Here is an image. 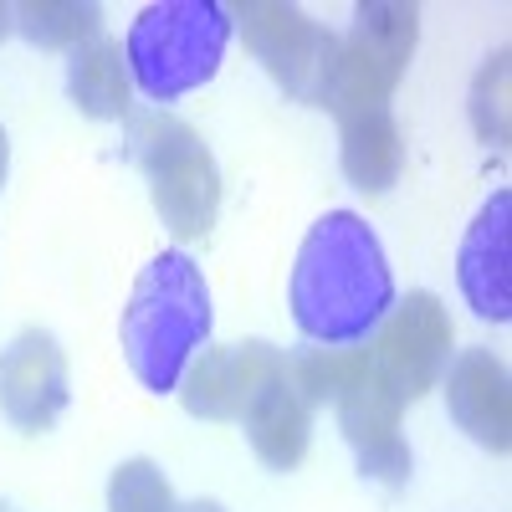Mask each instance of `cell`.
I'll use <instances>...</instances> for the list:
<instances>
[{
  "mask_svg": "<svg viewBox=\"0 0 512 512\" xmlns=\"http://www.w3.org/2000/svg\"><path fill=\"white\" fill-rule=\"evenodd\" d=\"M395 308V277L374 226L354 210H328L303 236L292 267V323L318 349H359Z\"/></svg>",
  "mask_w": 512,
  "mask_h": 512,
  "instance_id": "obj_1",
  "label": "cell"
},
{
  "mask_svg": "<svg viewBox=\"0 0 512 512\" xmlns=\"http://www.w3.org/2000/svg\"><path fill=\"white\" fill-rule=\"evenodd\" d=\"M0 410L16 431H52L67 410V359L47 328H26L0 354Z\"/></svg>",
  "mask_w": 512,
  "mask_h": 512,
  "instance_id": "obj_10",
  "label": "cell"
},
{
  "mask_svg": "<svg viewBox=\"0 0 512 512\" xmlns=\"http://www.w3.org/2000/svg\"><path fill=\"white\" fill-rule=\"evenodd\" d=\"M241 425H246L251 451L262 456L272 472H292V466L308 456V441H313V405L292 384V374L282 369L267 390L246 405Z\"/></svg>",
  "mask_w": 512,
  "mask_h": 512,
  "instance_id": "obj_13",
  "label": "cell"
},
{
  "mask_svg": "<svg viewBox=\"0 0 512 512\" xmlns=\"http://www.w3.org/2000/svg\"><path fill=\"white\" fill-rule=\"evenodd\" d=\"M128 154L144 169L164 231L180 241L210 236L221 210V169L195 128L164 108L128 113Z\"/></svg>",
  "mask_w": 512,
  "mask_h": 512,
  "instance_id": "obj_4",
  "label": "cell"
},
{
  "mask_svg": "<svg viewBox=\"0 0 512 512\" xmlns=\"http://www.w3.org/2000/svg\"><path fill=\"white\" fill-rule=\"evenodd\" d=\"M175 512H226V507H216V502H180Z\"/></svg>",
  "mask_w": 512,
  "mask_h": 512,
  "instance_id": "obj_19",
  "label": "cell"
},
{
  "mask_svg": "<svg viewBox=\"0 0 512 512\" xmlns=\"http://www.w3.org/2000/svg\"><path fill=\"white\" fill-rule=\"evenodd\" d=\"M67 93L88 118H128V98H134V77H128L123 47L113 41H88L67 62Z\"/></svg>",
  "mask_w": 512,
  "mask_h": 512,
  "instance_id": "obj_15",
  "label": "cell"
},
{
  "mask_svg": "<svg viewBox=\"0 0 512 512\" xmlns=\"http://www.w3.org/2000/svg\"><path fill=\"white\" fill-rule=\"evenodd\" d=\"M420 41V11L400 6V0H364L354 11L349 36H338V57L328 72L323 108L338 118H354L369 108H390V93L415 57Z\"/></svg>",
  "mask_w": 512,
  "mask_h": 512,
  "instance_id": "obj_5",
  "label": "cell"
},
{
  "mask_svg": "<svg viewBox=\"0 0 512 512\" xmlns=\"http://www.w3.org/2000/svg\"><path fill=\"white\" fill-rule=\"evenodd\" d=\"M236 36L226 0H159L123 41V62L149 103H175L221 72Z\"/></svg>",
  "mask_w": 512,
  "mask_h": 512,
  "instance_id": "obj_3",
  "label": "cell"
},
{
  "mask_svg": "<svg viewBox=\"0 0 512 512\" xmlns=\"http://www.w3.org/2000/svg\"><path fill=\"white\" fill-rule=\"evenodd\" d=\"M282 369H287V354L267 344V338H246V344H221V349L205 344L180 379V400L200 420H241L246 405Z\"/></svg>",
  "mask_w": 512,
  "mask_h": 512,
  "instance_id": "obj_9",
  "label": "cell"
},
{
  "mask_svg": "<svg viewBox=\"0 0 512 512\" xmlns=\"http://www.w3.org/2000/svg\"><path fill=\"white\" fill-rule=\"evenodd\" d=\"M175 507H180L175 492L149 456L123 461L108 482V512H175Z\"/></svg>",
  "mask_w": 512,
  "mask_h": 512,
  "instance_id": "obj_17",
  "label": "cell"
},
{
  "mask_svg": "<svg viewBox=\"0 0 512 512\" xmlns=\"http://www.w3.org/2000/svg\"><path fill=\"white\" fill-rule=\"evenodd\" d=\"M456 282L477 318H512V190H497L466 226V241L456 251Z\"/></svg>",
  "mask_w": 512,
  "mask_h": 512,
  "instance_id": "obj_11",
  "label": "cell"
},
{
  "mask_svg": "<svg viewBox=\"0 0 512 512\" xmlns=\"http://www.w3.org/2000/svg\"><path fill=\"white\" fill-rule=\"evenodd\" d=\"M11 26H16V16H11V6H0V36H6Z\"/></svg>",
  "mask_w": 512,
  "mask_h": 512,
  "instance_id": "obj_21",
  "label": "cell"
},
{
  "mask_svg": "<svg viewBox=\"0 0 512 512\" xmlns=\"http://www.w3.org/2000/svg\"><path fill=\"white\" fill-rule=\"evenodd\" d=\"M11 16L31 47H47V52L88 47V41H98V26H103V11L82 6V0H26V6H11Z\"/></svg>",
  "mask_w": 512,
  "mask_h": 512,
  "instance_id": "obj_16",
  "label": "cell"
},
{
  "mask_svg": "<svg viewBox=\"0 0 512 512\" xmlns=\"http://www.w3.org/2000/svg\"><path fill=\"white\" fill-rule=\"evenodd\" d=\"M446 410L477 446H487L492 456H507L512 446V379L507 364L492 349H461L446 374Z\"/></svg>",
  "mask_w": 512,
  "mask_h": 512,
  "instance_id": "obj_12",
  "label": "cell"
},
{
  "mask_svg": "<svg viewBox=\"0 0 512 512\" xmlns=\"http://www.w3.org/2000/svg\"><path fill=\"white\" fill-rule=\"evenodd\" d=\"M338 159H344V175L354 180V190L364 195H384L400 180V164H405V144H400V123L390 108H369L354 118H338Z\"/></svg>",
  "mask_w": 512,
  "mask_h": 512,
  "instance_id": "obj_14",
  "label": "cell"
},
{
  "mask_svg": "<svg viewBox=\"0 0 512 512\" xmlns=\"http://www.w3.org/2000/svg\"><path fill=\"white\" fill-rule=\"evenodd\" d=\"M123 359L154 395L180 390L185 369L210 344V287L190 251H159L123 308Z\"/></svg>",
  "mask_w": 512,
  "mask_h": 512,
  "instance_id": "obj_2",
  "label": "cell"
},
{
  "mask_svg": "<svg viewBox=\"0 0 512 512\" xmlns=\"http://www.w3.org/2000/svg\"><path fill=\"white\" fill-rule=\"evenodd\" d=\"M472 123L482 144H507V47H497L472 82Z\"/></svg>",
  "mask_w": 512,
  "mask_h": 512,
  "instance_id": "obj_18",
  "label": "cell"
},
{
  "mask_svg": "<svg viewBox=\"0 0 512 512\" xmlns=\"http://www.w3.org/2000/svg\"><path fill=\"white\" fill-rule=\"evenodd\" d=\"M456 349V333H451V313L441 308L436 292H410L395 297V308L384 313V323L369 338V359L384 374V384L410 405L420 395H431L446 364Z\"/></svg>",
  "mask_w": 512,
  "mask_h": 512,
  "instance_id": "obj_7",
  "label": "cell"
},
{
  "mask_svg": "<svg viewBox=\"0 0 512 512\" xmlns=\"http://www.w3.org/2000/svg\"><path fill=\"white\" fill-rule=\"evenodd\" d=\"M231 21L246 36V47L256 52V62H262L297 103L323 108L328 72H333V57H338V36L328 26H318L297 6H282V0H246V6H231Z\"/></svg>",
  "mask_w": 512,
  "mask_h": 512,
  "instance_id": "obj_6",
  "label": "cell"
},
{
  "mask_svg": "<svg viewBox=\"0 0 512 512\" xmlns=\"http://www.w3.org/2000/svg\"><path fill=\"white\" fill-rule=\"evenodd\" d=\"M338 431L354 446L364 477L384 482V487H405L410 482V446L400 436V410L405 400L384 384V374L374 369L369 349H354V369L338 384Z\"/></svg>",
  "mask_w": 512,
  "mask_h": 512,
  "instance_id": "obj_8",
  "label": "cell"
},
{
  "mask_svg": "<svg viewBox=\"0 0 512 512\" xmlns=\"http://www.w3.org/2000/svg\"><path fill=\"white\" fill-rule=\"evenodd\" d=\"M6 164H11V144H6V134H0V185H6Z\"/></svg>",
  "mask_w": 512,
  "mask_h": 512,
  "instance_id": "obj_20",
  "label": "cell"
},
{
  "mask_svg": "<svg viewBox=\"0 0 512 512\" xmlns=\"http://www.w3.org/2000/svg\"><path fill=\"white\" fill-rule=\"evenodd\" d=\"M0 512H11V507H0Z\"/></svg>",
  "mask_w": 512,
  "mask_h": 512,
  "instance_id": "obj_22",
  "label": "cell"
}]
</instances>
